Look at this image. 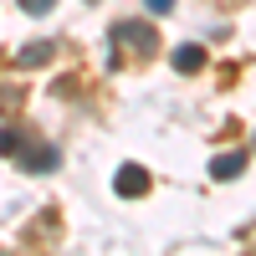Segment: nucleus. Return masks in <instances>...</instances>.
Instances as JSON below:
<instances>
[{"mask_svg": "<svg viewBox=\"0 0 256 256\" xmlns=\"http://www.w3.org/2000/svg\"><path fill=\"white\" fill-rule=\"evenodd\" d=\"M144 6L154 10V16H169V10H174V0H144Z\"/></svg>", "mask_w": 256, "mask_h": 256, "instance_id": "obj_10", "label": "nucleus"}, {"mask_svg": "<svg viewBox=\"0 0 256 256\" xmlns=\"http://www.w3.org/2000/svg\"><path fill=\"white\" fill-rule=\"evenodd\" d=\"M20 144H26V134H20V128H0V154H16Z\"/></svg>", "mask_w": 256, "mask_h": 256, "instance_id": "obj_8", "label": "nucleus"}, {"mask_svg": "<svg viewBox=\"0 0 256 256\" xmlns=\"http://www.w3.org/2000/svg\"><path fill=\"white\" fill-rule=\"evenodd\" d=\"M26 102V88H10V82H0V113H10Z\"/></svg>", "mask_w": 256, "mask_h": 256, "instance_id": "obj_7", "label": "nucleus"}, {"mask_svg": "<svg viewBox=\"0 0 256 256\" xmlns=\"http://www.w3.org/2000/svg\"><path fill=\"white\" fill-rule=\"evenodd\" d=\"M16 159H20V169H26V174H52V169L62 164L56 144H41V138H26V144L16 148Z\"/></svg>", "mask_w": 256, "mask_h": 256, "instance_id": "obj_1", "label": "nucleus"}, {"mask_svg": "<svg viewBox=\"0 0 256 256\" xmlns=\"http://www.w3.org/2000/svg\"><path fill=\"white\" fill-rule=\"evenodd\" d=\"M56 6V0H20V10H26V16H46Z\"/></svg>", "mask_w": 256, "mask_h": 256, "instance_id": "obj_9", "label": "nucleus"}, {"mask_svg": "<svg viewBox=\"0 0 256 256\" xmlns=\"http://www.w3.org/2000/svg\"><path fill=\"white\" fill-rule=\"evenodd\" d=\"M52 56H56V41H26V46L16 52V62H20V67H46Z\"/></svg>", "mask_w": 256, "mask_h": 256, "instance_id": "obj_4", "label": "nucleus"}, {"mask_svg": "<svg viewBox=\"0 0 256 256\" xmlns=\"http://www.w3.org/2000/svg\"><path fill=\"white\" fill-rule=\"evenodd\" d=\"M113 190L123 200H138V195H148V169H138V164H123L118 174H113Z\"/></svg>", "mask_w": 256, "mask_h": 256, "instance_id": "obj_3", "label": "nucleus"}, {"mask_svg": "<svg viewBox=\"0 0 256 256\" xmlns=\"http://www.w3.org/2000/svg\"><path fill=\"white\" fill-rule=\"evenodd\" d=\"M241 164H246V154H220V159H210V174L216 180H236Z\"/></svg>", "mask_w": 256, "mask_h": 256, "instance_id": "obj_6", "label": "nucleus"}, {"mask_svg": "<svg viewBox=\"0 0 256 256\" xmlns=\"http://www.w3.org/2000/svg\"><path fill=\"white\" fill-rule=\"evenodd\" d=\"M113 41H128V52L144 56V62L159 52V36H154V26H144V20H118V26H113Z\"/></svg>", "mask_w": 256, "mask_h": 256, "instance_id": "obj_2", "label": "nucleus"}, {"mask_svg": "<svg viewBox=\"0 0 256 256\" xmlns=\"http://www.w3.org/2000/svg\"><path fill=\"white\" fill-rule=\"evenodd\" d=\"M174 72H200L205 67V46H195V41H184V46H174Z\"/></svg>", "mask_w": 256, "mask_h": 256, "instance_id": "obj_5", "label": "nucleus"}]
</instances>
